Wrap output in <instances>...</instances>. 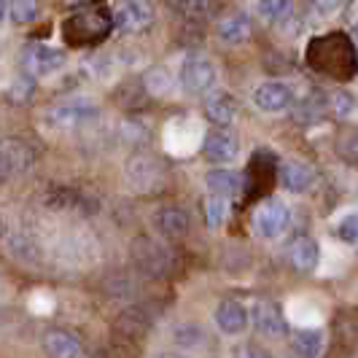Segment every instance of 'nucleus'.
<instances>
[{
  "instance_id": "nucleus-1",
  "label": "nucleus",
  "mask_w": 358,
  "mask_h": 358,
  "mask_svg": "<svg viewBox=\"0 0 358 358\" xmlns=\"http://www.w3.org/2000/svg\"><path fill=\"white\" fill-rule=\"evenodd\" d=\"M113 27V19L103 8H92V11H81V14H73L65 24H62V36L68 38V43L73 46H90L97 43L110 33Z\"/></svg>"
},
{
  "instance_id": "nucleus-31",
  "label": "nucleus",
  "mask_w": 358,
  "mask_h": 358,
  "mask_svg": "<svg viewBox=\"0 0 358 358\" xmlns=\"http://www.w3.org/2000/svg\"><path fill=\"white\" fill-rule=\"evenodd\" d=\"M262 350H256L253 345H237L232 348V358H259Z\"/></svg>"
},
{
  "instance_id": "nucleus-21",
  "label": "nucleus",
  "mask_w": 358,
  "mask_h": 358,
  "mask_svg": "<svg viewBox=\"0 0 358 358\" xmlns=\"http://www.w3.org/2000/svg\"><path fill=\"white\" fill-rule=\"evenodd\" d=\"M205 186H208V192L215 194V197L232 199L234 194H240L243 178L237 173H232V170H213V173L205 176Z\"/></svg>"
},
{
  "instance_id": "nucleus-4",
  "label": "nucleus",
  "mask_w": 358,
  "mask_h": 358,
  "mask_svg": "<svg viewBox=\"0 0 358 358\" xmlns=\"http://www.w3.org/2000/svg\"><path fill=\"white\" fill-rule=\"evenodd\" d=\"M288 224H291V210L286 202L278 197L267 199L253 215V229L264 240H278L288 229Z\"/></svg>"
},
{
  "instance_id": "nucleus-10",
  "label": "nucleus",
  "mask_w": 358,
  "mask_h": 358,
  "mask_svg": "<svg viewBox=\"0 0 358 358\" xmlns=\"http://www.w3.org/2000/svg\"><path fill=\"white\" fill-rule=\"evenodd\" d=\"M248 323H253V329L262 337H286L288 323L283 318V313L272 302H256L248 310Z\"/></svg>"
},
{
  "instance_id": "nucleus-28",
  "label": "nucleus",
  "mask_w": 358,
  "mask_h": 358,
  "mask_svg": "<svg viewBox=\"0 0 358 358\" xmlns=\"http://www.w3.org/2000/svg\"><path fill=\"white\" fill-rule=\"evenodd\" d=\"M358 224H356V215L348 213L345 218H340V224H337V237L345 240V243H356L358 237Z\"/></svg>"
},
{
  "instance_id": "nucleus-35",
  "label": "nucleus",
  "mask_w": 358,
  "mask_h": 358,
  "mask_svg": "<svg viewBox=\"0 0 358 358\" xmlns=\"http://www.w3.org/2000/svg\"><path fill=\"white\" fill-rule=\"evenodd\" d=\"M76 3H84V6H87V3H92V0H76Z\"/></svg>"
},
{
  "instance_id": "nucleus-5",
  "label": "nucleus",
  "mask_w": 358,
  "mask_h": 358,
  "mask_svg": "<svg viewBox=\"0 0 358 358\" xmlns=\"http://www.w3.org/2000/svg\"><path fill=\"white\" fill-rule=\"evenodd\" d=\"M110 19L122 33L138 36V33H145L154 24V8L145 0H122Z\"/></svg>"
},
{
  "instance_id": "nucleus-15",
  "label": "nucleus",
  "mask_w": 358,
  "mask_h": 358,
  "mask_svg": "<svg viewBox=\"0 0 358 358\" xmlns=\"http://www.w3.org/2000/svg\"><path fill=\"white\" fill-rule=\"evenodd\" d=\"M280 183L291 194H302L315 183V173H313V167L307 162L288 159L280 164Z\"/></svg>"
},
{
  "instance_id": "nucleus-19",
  "label": "nucleus",
  "mask_w": 358,
  "mask_h": 358,
  "mask_svg": "<svg viewBox=\"0 0 358 358\" xmlns=\"http://www.w3.org/2000/svg\"><path fill=\"white\" fill-rule=\"evenodd\" d=\"M321 262V245L313 237H299L291 245V264L299 272H313Z\"/></svg>"
},
{
  "instance_id": "nucleus-30",
  "label": "nucleus",
  "mask_w": 358,
  "mask_h": 358,
  "mask_svg": "<svg viewBox=\"0 0 358 358\" xmlns=\"http://www.w3.org/2000/svg\"><path fill=\"white\" fill-rule=\"evenodd\" d=\"M342 3H345V0H313V8H315L318 14H323V17H329V14L340 11Z\"/></svg>"
},
{
  "instance_id": "nucleus-7",
  "label": "nucleus",
  "mask_w": 358,
  "mask_h": 358,
  "mask_svg": "<svg viewBox=\"0 0 358 358\" xmlns=\"http://www.w3.org/2000/svg\"><path fill=\"white\" fill-rule=\"evenodd\" d=\"M310 59H321L315 68L323 73H329L331 62H340V65H337L340 73L348 76V73L342 71V59H345V62H353V49H350V43L345 41V36H326L310 46Z\"/></svg>"
},
{
  "instance_id": "nucleus-22",
  "label": "nucleus",
  "mask_w": 358,
  "mask_h": 358,
  "mask_svg": "<svg viewBox=\"0 0 358 358\" xmlns=\"http://www.w3.org/2000/svg\"><path fill=\"white\" fill-rule=\"evenodd\" d=\"M291 350H294L296 358H318L323 350V331L321 329H313V326L299 329L296 337H294Z\"/></svg>"
},
{
  "instance_id": "nucleus-26",
  "label": "nucleus",
  "mask_w": 358,
  "mask_h": 358,
  "mask_svg": "<svg viewBox=\"0 0 358 358\" xmlns=\"http://www.w3.org/2000/svg\"><path fill=\"white\" fill-rule=\"evenodd\" d=\"M38 0H11L8 3V14L11 19L17 22V24H27V22H33L38 17Z\"/></svg>"
},
{
  "instance_id": "nucleus-17",
  "label": "nucleus",
  "mask_w": 358,
  "mask_h": 358,
  "mask_svg": "<svg viewBox=\"0 0 358 358\" xmlns=\"http://www.w3.org/2000/svg\"><path fill=\"white\" fill-rule=\"evenodd\" d=\"M124 176L138 192H145V189H151L159 180V164L151 157H145V154H138V157H132V159L127 162Z\"/></svg>"
},
{
  "instance_id": "nucleus-6",
  "label": "nucleus",
  "mask_w": 358,
  "mask_h": 358,
  "mask_svg": "<svg viewBox=\"0 0 358 358\" xmlns=\"http://www.w3.org/2000/svg\"><path fill=\"white\" fill-rule=\"evenodd\" d=\"M22 68L33 78H46L65 68V52L46 46V43H30L22 54Z\"/></svg>"
},
{
  "instance_id": "nucleus-12",
  "label": "nucleus",
  "mask_w": 358,
  "mask_h": 358,
  "mask_svg": "<svg viewBox=\"0 0 358 358\" xmlns=\"http://www.w3.org/2000/svg\"><path fill=\"white\" fill-rule=\"evenodd\" d=\"M215 326L227 334V337H237L248 329V307L237 299H224L221 305L215 307L213 315Z\"/></svg>"
},
{
  "instance_id": "nucleus-14",
  "label": "nucleus",
  "mask_w": 358,
  "mask_h": 358,
  "mask_svg": "<svg viewBox=\"0 0 358 358\" xmlns=\"http://www.w3.org/2000/svg\"><path fill=\"white\" fill-rule=\"evenodd\" d=\"M202 141V132L194 119H178L167 127V145L176 154H189L192 148H197Z\"/></svg>"
},
{
  "instance_id": "nucleus-33",
  "label": "nucleus",
  "mask_w": 358,
  "mask_h": 358,
  "mask_svg": "<svg viewBox=\"0 0 358 358\" xmlns=\"http://www.w3.org/2000/svg\"><path fill=\"white\" fill-rule=\"evenodd\" d=\"M154 358H178V356H170V353H157Z\"/></svg>"
},
{
  "instance_id": "nucleus-18",
  "label": "nucleus",
  "mask_w": 358,
  "mask_h": 358,
  "mask_svg": "<svg viewBox=\"0 0 358 358\" xmlns=\"http://www.w3.org/2000/svg\"><path fill=\"white\" fill-rule=\"evenodd\" d=\"M251 33H253V22L245 11L229 14L227 19L218 22V38H221V43H227V46H240V43H245V41L251 38Z\"/></svg>"
},
{
  "instance_id": "nucleus-2",
  "label": "nucleus",
  "mask_w": 358,
  "mask_h": 358,
  "mask_svg": "<svg viewBox=\"0 0 358 358\" xmlns=\"http://www.w3.org/2000/svg\"><path fill=\"white\" fill-rule=\"evenodd\" d=\"M100 113V108L90 97H78V100H65V103H57L46 110L43 122L52 127V129H73V127H84L94 122Z\"/></svg>"
},
{
  "instance_id": "nucleus-27",
  "label": "nucleus",
  "mask_w": 358,
  "mask_h": 358,
  "mask_svg": "<svg viewBox=\"0 0 358 358\" xmlns=\"http://www.w3.org/2000/svg\"><path fill=\"white\" fill-rule=\"evenodd\" d=\"M170 87H173V78H170L167 68H151L145 73V90L151 94H167Z\"/></svg>"
},
{
  "instance_id": "nucleus-9",
  "label": "nucleus",
  "mask_w": 358,
  "mask_h": 358,
  "mask_svg": "<svg viewBox=\"0 0 358 358\" xmlns=\"http://www.w3.org/2000/svg\"><path fill=\"white\" fill-rule=\"evenodd\" d=\"M199 145H202L205 159L213 162V164H229L240 154V143H237V138H234L229 129H213V132H208L199 141Z\"/></svg>"
},
{
  "instance_id": "nucleus-25",
  "label": "nucleus",
  "mask_w": 358,
  "mask_h": 358,
  "mask_svg": "<svg viewBox=\"0 0 358 358\" xmlns=\"http://www.w3.org/2000/svg\"><path fill=\"white\" fill-rule=\"evenodd\" d=\"M291 8H294L291 0H259V6H256L259 17L264 19V22H269V24L286 22L291 17Z\"/></svg>"
},
{
  "instance_id": "nucleus-8",
  "label": "nucleus",
  "mask_w": 358,
  "mask_h": 358,
  "mask_svg": "<svg viewBox=\"0 0 358 358\" xmlns=\"http://www.w3.org/2000/svg\"><path fill=\"white\" fill-rule=\"evenodd\" d=\"M33 164V151L24 141L0 138V178H11L24 173Z\"/></svg>"
},
{
  "instance_id": "nucleus-36",
  "label": "nucleus",
  "mask_w": 358,
  "mask_h": 358,
  "mask_svg": "<svg viewBox=\"0 0 358 358\" xmlns=\"http://www.w3.org/2000/svg\"><path fill=\"white\" fill-rule=\"evenodd\" d=\"M259 358H272V356H267V353H259Z\"/></svg>"
},
{
  "instance_id": "nucleus-16",
  "label": "nucleus",
  "mask_w": 358,
  "mask_h": 358,
  "mask_svg": "<svg viewBox=\"0 0 358 358\" xmlns=\"http://www.w3.org/2000/svg\"><path fill=\"white\" fill-rule=\"evenodd\" d=\"M205 116L208 122H213L218 129H227L237 119V103L232 94L227 92H213L205 97Z\"/></svg>"
},
{
  "instance_id": "nucleus-11",
  "label": "nucleus",
  "mask_w": 358,
  "mask_h": 358,
  "mask_svg": "<svg viewBox=\"0 0 358 358\" xmlns=\"http://www.w3.org/2000/svg\"><path fill=\"white\" fill-rule=\"evenodd\" d=\"M253 106L264 113H283L288 108L294 106V92L288 90L286 84L280 81H267L262 87L253 90Z\"/></svg>"
},
{
  "instance_id": "nucleus-13",
  "label": "nucleus",
  "mask_w": 358,
  "mask_h": 358,
  "mask_svg": "<svg viewBox=\"0 0 358 358\" xmlns=\"http://www.w3.org/2000/svg\"><path fill=\"white\" fill-rule=\"evenodd\" d=\"M43 350L49 358H84L81 340L68 329H52L43 334Z\"/></svg>"
},
{
  "instance_id": "nucleus-20",
  "label": "nucleus",
  "mask_w": 358,
  "mask_h": 358,
  "mask_svg": "<svg viewBox=\"0 0 358 358\" xmlns=\"http://www.w3.org/2000/svg\"><path fill=\"white\" fill-rule=\"evenodd\" d=\"M154 227L164 237H183L186 229H189V215L180 208H162L154 215Z\"/></svg>"
},
{
  "instance_id": "nucleus-24",
  "label": "nucleus",
  "mask_w": 358,
  "mask_h": 358,
  "mask_svg": "<svg viewBox=\"0 0 358 358\" xmlns=\"http://www.w3.org/2000/svg\"><path fill=\"white\" fill-rule=\"evenodd\" d=\"M173 340H176L178 348L192 350V353H197V350H202L208 345V337H205V331L199 329L197 323H183V326H178L173 331Z\"/></svg>"
},
{
  "instance_id": "nucleus-3",
  "label": "nucleus",
  "mask_w": 358,
  "mask_h": 358,
  "mask_svg": "<svg viewBox=\"0 0 358 358\" xmlns=\"http://www.w3.org/2000/svg\"><path fill=\"white\" fill-rule=\"evenodd\" d=\"M218 81V71L208 57L192 54L180 65V87L189 94H208Z\"/></svg>"
},
{
  "instance_id": "nucleus-32",
  "label": "nucleus",
  "mask_w": 358,
  "mask_h": 358,
  "mask_svg": "<svg viewBox=\"0 0 358 358\" xmlns=\"http://www.w3.org/2000/svg\"><path fill=\"white\" fill-rule=\"evenodd\" d=\"M6 14H8V0H0V24H3Z\"/></svg>"
},
{
  "instance_id": "nucleus-29",
  "label": "nucleus",
  "mask_w": 358,
  "mask_h": 358,
  "mask_svg": "<svg viewBox=\"0 0 358 358\" xmlns=\"http://www.w3.org/2000/svg\"><path fill=\"white\" fill-rule=\"evenodd\" d=\"M353 97L350 94H337L334 97V110H337V116H342V119H348L350 113H353Z\"/></svg>"
},
{
  "instance_id": "nucleus-23",
  "label": "nucleus",
  "mask_w": 358,
  "mask_h": 358,
  "mask_svg": "<svg viewBox=\"0 0 358 358\" xmlns=\"http://www.w3.org/2000/svg\"><path fill=\"white\" fill-rule=\"evenodd\" d=\"M202 213H205V227L208 229H221L227 215H229V199L208 194L205 202H202Z\"/></svg>"
},
{
  "instance_id": "nucleus-34",
  "label": "nucleus",
  "mask_w": 358,
  "mask_h": 358,
  "mask_svg": "<svg viewBox=\"0 0 358 358\" xmlns=\"http://www.w3.org/2000/svg\"><path fill=\"white\" fill-rule=\"evenodd\" d=\"M3 232H6V224H3V215H0V237H3Z\"/></svg>"
}]
</instances>
